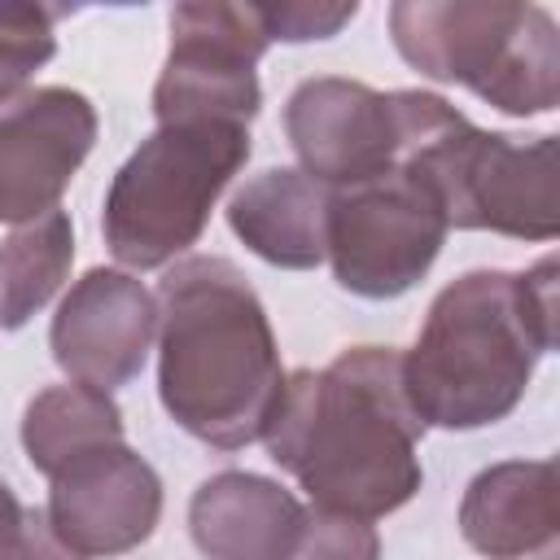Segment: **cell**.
I'll list each match as a JSON object with an SVG mask.
<instances>
[{"instance_id": "44dd1931", "label": "cell", "mask_w": 560, "mask_h": 560, "mask_svg": "<svg viewBox=\"0 0 560 560\" xmlns=\"http://www.w3.org/2000/svg\"><path fill=\"white\" fill-rule=\"evenodd\" d=\"M267 39H284V44H306V39H328L337 35L359 4H311V0H289V4H258Z\"/></svg>"}, {"instance_id": "9c48e42d", "label": "cell", "mask_w": 560, "mask_h": 560, "mask_svg": "<svg viewBox=\"0 0 560 560\" xmlns=\"http://www.w3.org/2000/svg\"><path fill=\"white\" fill-rule=\"evenodd\" d=\"M48 525L83 560L127 556L162 521V477L122 442H96L48 477Z\"/></svg>"}, {"instance_id": "5b68a950", "label": "cell", "mask_w": 560, "mask_h": 560, "mask_svg": "<svg viewBox=\"0 0 560 560\" xmlns=\"http://www.w3.org/2000/svg\"><path fill=\"white\" fill-rule=\"evenodd\" d=\"M389 39L424 79L464 83L503 114H551L560 101V31L542 4L398 0Z\"/></svg>"}, {"instance_id": "7c38bea8", "label": "cell", "mask_w": 560, "mask_h": 560, "mask_svg": "<svg viewBox=\"0 0 560 560\" xmlns=\"http://www.w3.org/2000/svg\"><path fill=\"white\" fill-rule=\"evenodd\" d=\"M96 144V109L74 88H31L0 109V223L57 210Z\"/></svg>"}, {"instance_id": "6da1fadb", "label": "cell", "mask_w": 560, "mask_h": 560, "mask_svg": "<svg viewBox=\"0 0 560 560\" xmlns=\"http://www.w3.org/2000/svg\"><path fill=\"white\" fill-rule=\"evenodd\" d=\"M424 420L394 346H350L328 368H298L267 420V455L315 508L376 521L416 499Z\"/></svg>"}, {"instance_id": "9a60e30c", "label": "cell", "mask_w": 560, "mask_h": 560, "mask_svg": "<svg viewBox=\"0 0 560 560\" xmlns=\"http://www.w3.org/2000/svg\"><path fill=\"white\" fill-rule=\"evenodd\" d=\"M328 192L298 166H267L232 192L228 228L262 262L311 271L328 254Z\"/></svg>"}, {"instance_id": "8992f818", "label": "cell", "mask_w": 560, "mask_h": 560, "mask_svg": "<svg viewBox=\"0 0 560 560\" xmlns=\"http://www.w3.org/2000/svg\"><path fill=\"white\" fill-rule=\"evenodd\" d=\"M249 127L241 122H166L114 171L101 232L105 249L153 271L188 254L232 175L249 162Z\"/></svg>"}, {"instance_id": "7a4b0ae2", "label": "cell", "mask_w": 560, "mask_h": 560, "mask_svg": "<svg viewBox=\"0 0 560 560\" xmlns=\"http://www.w3.org/2000/svg\"><path fill=\"white\" fill-rule=\"evenodd\" d=\"M153 298L166 416L214 451L258 442L284 394V368L245 271L219 254H188L162 271Z\"/></svg>"}, {"instance_id": "30bf717a", "label": "cell", "mask_w": 560, "mask_h": 560, "mask_svg": "<svg viewBox=\"0 0 560 560\" xmlns=\"http://www.w3.org/2000/svg\"><path fill=\"white\" fill-rule=\"evenodd\" d=\"M284 136L302 171L324 188H350L398 166L402 127L394 92L359 79L315 74L302 79L284 105Z\"/></svg>"}, {"instance_id": "ba28073f", "label": "cell", "mask_w": 560, "mask_h": 560, "mask_svg": "<svg viewBox=\"0 0 560 560\" xmlns=\"http://www.w3.org/2000/svg\"><path fill=\"white\" fill-rule=\"evenodd\" d=\"M258 4L192 0L171 9V52L153 83L158 127L166 122H241L262 105L258 57L267 52Z\"/></svg>"}, {"instance_id": "3957f363", "label": "cell", "mask_w": 560, "mask_h": 560, "mask_svg": "<svg viewBox=\"0 0 560 560\" xmlns=\"http://www.w3.org/2000/svg\"><path fill=\"white\" fill-rule=\"evenodd\" d=\"M556 346V258L529 271L455 276L402 354L411 407L438 429H486L516 411L538 359Z\"/></svg>"}, {"instance_id": "8fae6325", "label": "cell", "mask_w": 560, "mask_h": 560, "mask_svg": "<svg viewBox=\"0 0 560 560\" xmlns=\"http://www.w3.org/2000/svg\"><path fill=\"white\" fill-rule=\"evenodd\" d=\"M153 332L158 298L144 289V280L118 267H92L61 298L48 346L70 381L114 394L140 376Z\"/></svg>"}, {"instance_id": "277c9868", "label": "cell", "mask_w": 560, "mask_h": 560, "mask_svg": "<svg viewBox=\"0 0 560 560\" xmlns=\"http://www.w3.org/2000/svg\"><path fill=\"white\" fill-rule=\"evenodd\" d=\"M394 105L402 127L398 166L433 184L451 228L556 241V136L481 131L446 96L420 88H398Z\"/></svg>"}, {"instance_id": "4fadbf2b", "label": "cell", "mask_w": 560, "mask_h": 560, "mask_svg": "<svg viewBox=\"0 0 560 560\" xmlns=\"http://www.w3.org/2000/svg\"><path fill=\"white\" fill-rule=\"evenodd\" d=\"M459 534L490 560H556L560 486L551 459L481 468L459 499Z\"/></svg>"}, {"instance_id": "5bb4252c", "label": "cell", "mask_w": 560, "mask_h": 560, "mask_svg": "<svg viewBox=\"0 0 560 560\" xmlns=\"http://www.w3.org/2000/svg\"><path fill=\"white\" fill-rule=\"evenodd\" d=\"M302 521L293 490L245 468L206 477L188 503V534L206 560H289Z\"/></svg>"}, {"instance_id": "e0dca14e", "label": "cell", "mask_w": 560, "mask_h": 560, "mask_svg": "<svg viewBox=\"0 0 560 560\" xmlns=\"http://www.w3.org/2000/svg\"><path fill=\"white\" fill-rule=\"evenodd\" d=\"M122 438H127V424L118 402L105 389H92L79 381L39 389L22 416V451L44 477H52L70 455L96 442H122Z\"/></svg>"}, {"instance_id": "ffe728a7", "label": "cell", "mask_w": 560, "mask_h": 560, "mask_svg": "<svg viewBox=\"0 0 560 560\" xmlns=\"http://www.w3.org/2000/svg\"><path fill=\"white\" fill-rule=\"evenodd\" d=\"M0 560H83L48 525L44 508H26L0 477Z\"/></svg>"}, {"instance_id": "d6986e66", "label": "cell", "mask_w": 560, "mask_h": 560, "mask_svg": "<svg viewBox=\"0 0 560 560\" xmlns=\"http://www.w3.org/2000/svg\"><path fill=\"white\" fill-rule=\"evenodd\" d=\"M289 560H381V534L372 521L311 508Z\"/></svg>"}, {"instance_id": "52a82bcc", "label": "cell", "mask_w": 560, "mask_h": 560, "mask_svg": "<svg viewBox=\"0 0 560 560\" xmlns=\"http://www.w3.org/2000/svg\"><path fill=\"white\" fill-rule=\"evenodd\" d=\"M451 223L442 197L411 166L328 192V262L332 280L368 302L416 289L442 254Z\"/></svg>"}, {"instance_id": "ac0fdd59", "label": "cell", "mask_w": 560, "mask_h": 560, "mask_svg": "<svg viewBox=\"0 0 560 560\" xmlns=\"http://www.w3.org/2000/svg\"><path fill=\"white\" fill-rule=\"evenodd\" d=\"M66 9L48 4H0V109L13 105L22 92H31V79L39 66L57 52L52 22Z\"/></svg>"}, {"instance_id": "2e32d148", "label": "cell", "mask_w": 560, "mask_h": 560, "mask_svg": "<svg viewBox=\"0 0 560 560\" xmlns=\"http://www.w3.org/2000/svg\"><path fill=\"white\" fill-rule=\"evenodd\" d=\"M74 262V223L57 206L31 223H18L0 241V328L31 324L66 284Z\"/></svg>"}]
</instances>
